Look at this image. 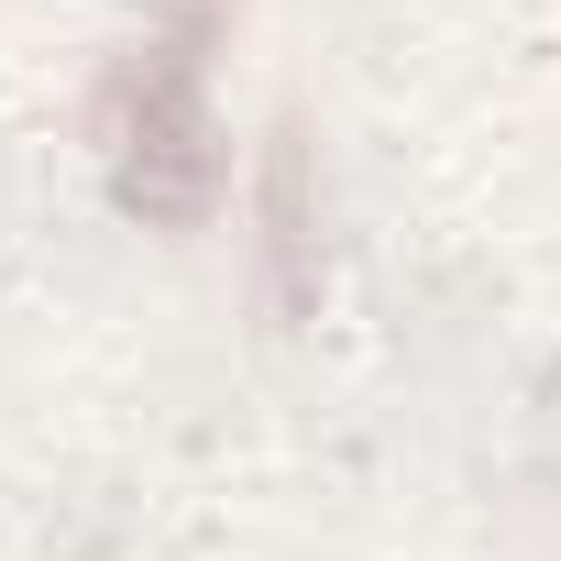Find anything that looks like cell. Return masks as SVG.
Listing matches in <instances>:
<instances>
[{"label": "cell", "mask_w": 561, "mask_h": 561, "mask_svg": "<svg viewBox=\"0 0 561 561\" xmlns=\"http://www.w3.org/2000/svg\"><path fill=\"white\" fill-rule=\"evenodd\" d=\"M209 34L220 12L187 0L165 34H144L100 100V133H111V165H122V198L144 220H198L220 198V133H209Z\"/></svg>", "instance_id": "6da1fadb"}]
</instances>
